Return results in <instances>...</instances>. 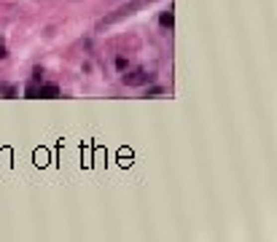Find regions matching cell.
<instances>
[{
  "label": "cell",
  "instance_id": "obj_1",
  "mask_svg": "<svg viewBox=\"0 0 277 242\" xmlns=\"http://www.w3.org/2000/svg\"><path fill=\"white\" fill-rule=\"evenodd\" d=\"M121 81L127 83V86H148V83L154 81V76L146 73V70H132V73L121 76Z\"/></svg>",
  "mask_w": 277,
  "mask_h": 242
},
{
  "label": "cell",
  "instance_id": "obj_2",
  "mask_svg": "<svg viewBox=\"0 0 277 242\" xmlns=\"http://www.w3.org/2000/svg\"><path fill=\"white\" fill-rule=\"evenodd\" d=\"M38 97L54 100V97H59V86H57V83H43V86H38Z\"/></svg>",
  "mask_w": 277,
  "mask_h": 242
},
{
  "label": "cell",
  "instance_id": "obj_3",
  "mask_svg": "<svg viewBox=\"0 0 277 242\" xmlns=\"http://www.w3.org/2000/svg\"><path fill=\"white\" fill-rule=\"evenodd\" d=\"M159 24H162L164 30H173V24H175L173 11H162V14H159Z\"/></svg>",
  "mask_w": 277,
  "mask_h": 242
},
{
  "label": "cell",
  "instance_id": "obj_4",
  "mask_svg": "<svg viewBox=\"0 0 277 242\" xmlns=\"http://www.w3.org/2000/svg\"><path fill=\"white\" fill-rule=\"evenodd\" d=\"M0 94H3V97H16V86H11V83H0Z\"/></svg>",
  "mask_w": 277,
  "mask_h": 242
},
{
  "label": "cell",
  "instance_id": "obj_5",
  "mask_svg": "<svg viewBox=\"0 0 277 242\" xmlns=\"http://www.w3.org/2000/svg\"><path fill=\"white\" fill-rule=\"evenodd\" d=\"M27 97H38V83H30L27 86Z\"/></svg>",
  "mask_w": 277,
  "mask_h": 242
},
{
  "label": "cell",
  "instance_id": "obj_6",
  "mask_svg": "<svg viewBox=\"0 0 277 242\" xmlns=\"http://www.w3.org/2000/svg\"><path fill=\"white\" fill-rule=\"evenodd\" d=\"M116 68L118 70H127V60H124V57H118V60H116Z\"/></svg>",
  "mask_w": 277,
  "mask_h": 242
},
{
  "label": "cell",
  "instance_id": "obj_7",
  "mask_svg": "<svg viewBox=\"0 0 277 242\" xmlns=\"http://www.w3.org/2000/svg\"><path fill=\"white\" fill-rule=\"evenodd\" d=\"M162 91H164L162 86H154V89H148V97H156V94H162Z\"/></svg>",
  "mask_w": 277,
  "mask_h": 242
},
{
  "label": "cell",
  "instance_id": "obj_8",
  "mask_svg": "<svg viewBox=\"0 0 277 242\" xmlns=\"http://www.w3.org/2000/svg\"><path fill=\"white\" fill-rule=\"evenodd\" d=\"M0 60H5V46L0 43Z\"/></svg>",
  "mask_w": 277,
  "mask_h": 242
}]
</instances>
